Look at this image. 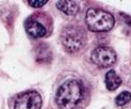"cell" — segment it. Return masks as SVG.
Returning <instances> with one entry per match:
<instances>
[{
    "instance_id": "obj_2",
    "label": "cell",
    "mask_w": 131,
    "mask_h": 109,
    "mask_svg": "<svg viewBox=\"0 0 131 109\" xmlns=\"http://www.w3.org/2000/svg\"><path fill=\"white\" fill-rule=\"evenodd\" d=\"M85 22L91 31L105 32L111 30L114 25V17L99 8H89L86 13Z\"/></svg>"
},
{
    "instance_id": "obj_4",
    "label": "cell",
    "mask_w": 131,
    "mask_h": 109,
    "mask_svg": "<svg viewBox=\"0 0 131 109\" xmlns=\"http://www.w3.org/2000/svg\"><path fill=\"white\" fill-rule=\"evenodd\" d=\"M50 18H48L45 13H36L28 17L24 23L26 32L32 38H43L48 34V26L45 22H49Z\"/></svg>"
},
{
    "instance_id": "obj_10",
    "label": "cell",
    "mask_w": 131,
    "mask_h": 109,
    "mask_svg": "<svg viewBox=\"0 0 131 109\" xmlns=\"http://www.w3.org/2000/svg\"><path fill=\"white\" fill-rule=\"evenodd\" d=\"M27 3L32 7H41L42 5H44V4L47 3V0H41V1L40 0L39 1H36V0H28Z\"/></svg>"
},
{
    "instance_id": "obj_1",
    "label": "cell",
    "mask_w": 131,
    "mask_h": 109,
    "mask_svg": "<svg viewBox=\"0 0 131 109\" xmlns=\"http://www.w3.org/2000/svg\"><path fill=\"white\" fill-rule=\"evenodd\" d=\"M84 87L78 80L64 82L56 93V104L60 109H74L82 102Z\"/></svg>"
},
{
    "instance_id": "obj_7",
    "label": "cell",
    "mask_w": 131,
    "mask_h": 109,
    "mask_svg": "<svg viewBox=\"0 0 131 109\" xmlns=\"http://www.w3.org/2000/svg\"><path fill=\"white\" fill-rule=\"evenodd\" d=\"M57 7L63 12L64 14H66L68 16H72L75 15L79 12V4L75 1H69V0H62V1H58L57 2Z\"/></svg>"
},
{
    "instance_id": "obj_5",
    "label": "cell",
    "mask_w": 131,
    "mask_h": 109,
    "mask_svg": "<svg viewBox=\"0 0 131 109\" xmlns=\"http://www.w3.org/2000/svg\"><path fill=\"white\" fill-rule=\"evenodd\" d=\"M91 61L96 66L107 68L116 62V53L111 47L99 46L91 52Z\"/></svg>"
},
{
    "instance_id": "obj_3",
    "label": "cell",
    "mask_w": 131,
    "mask_h": 109,
    "mask_svg": "<svg viewBox=\"0 0 131 109\" xmlns=\"http://www.w3.org/2000/svg\"><path fill=\"white\" fill-rule=\"evenodd\" d=\"M86 32L83 28L75 25L64 27L61 32V42L68 52H77L86 44Z\"/></svg>"
},
{
    "instance_id": "obj_8",
    "label": "cell",
    "mask_w": 131,
    "mask_h": 109,
    "mask_svg": "<svg viewBox=\"0 0 131 109\" xmlns=\"http://www.w3.org/2000/svg\"><path fill=\"white\" fill-rule=\"evenodd\" d=\"M105 84L108 90H115L122 84V80L114 70H109L105 75Z\"/></svg>"
},
{
    "instance_id": "obj_9",
    "label": "cell",
    "mask_w": 131,
    "mask_h": 109,
    "mask_svg": "<svg viewBox=\"0 0 131 109\" xmlns=\"http://www.w3.org/2000/svg\"><path fill=\"white\" fill-rule=\"evenodd\" d=\"M131 100V93L129 91H123L121 92L115 99V104L117 106H124Z\"/></svg>"
},
{
    "instance_id": "obj_6",
    "label": "cell",
    "mask_w": 131,
    "mask_h": 109,
    "mask_svg": "<svg viewBox=\"0 0 131 109\" xmlns=\"http://www.w3.org/2000/svg\"><path fill=\"white\" fill-rule=\"evenodd\" d=\"M41 95L37 91H27L16 97L14 109H41Z\"/></svg>"
}]
</instances>
